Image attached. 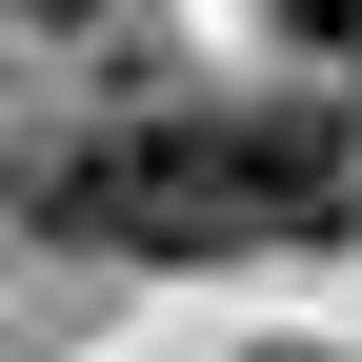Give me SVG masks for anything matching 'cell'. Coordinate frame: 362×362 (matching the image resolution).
Returning <instances> with one entry per match:
<instances>
[{
  "label": "cell",
  "instance_id": "6da1fadb",
  "mask_svg": "<svg viewBox=\"0 0 362 362\" xmlns=\"http://www.w3.org/2000/svg\"><path fill=\"white\" fill-rule=\"evenodd\" d=\"M40 242L101 262H221V242H342L362 221V141L322 101H181V121H81L21 161Z\"/></svg>",
  "mask_w": 362,
  "mask_h": 362
},
{
  "label": "cell",
  "instance_id": "7a4b0ae2",
  "mask_svg": "<svg viewBox=\"0 0 362 362\" xmlns=\"http://www.w3.org/2000/svg\"><path fill=\"white\" fill-rule=\"evenodd\" d=\"M282 21H302V40H322V61H362V0H282Z\"/></svg>",
  "mask_w": 362,
  "mask_h": 362
}]
</instances>
